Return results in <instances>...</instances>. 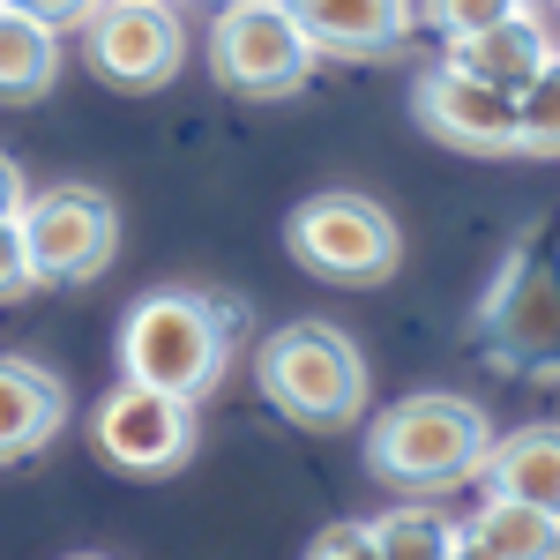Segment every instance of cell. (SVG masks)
Wrapping results in <instances>:
<instances>
[{"instance_id": "cell-1", "label": "cell", "mask_w": 560, "mask_h": 560, "mask_svg": "<svg viewBox=\"0 0 560 560\" xmlns=\"http://www.w3.org/2000/svg\"><path fill=\"white\" fill-rule=\"evenodd\" d=\"M232 329H240V306L232 300H210V292H150L120 322V382L150 388V396H173V404H202L224 382Z\"/></svg>"}, {"instance_id": "cell-2", "label": "cell", "mask_w": 560, "mask_h": 560, "mask_svg": "<svg viewBox=\"0 0 560 560\" xmlns=\"http://www.w3.org/2000/svg\"><path fill=\"white\" fill-rule=\"evenodd\" d=\"M486 448H493V427L471 396L419 388L366 427V471L382 486H404V493H448V486L478 478Z\"/></svg>"}, {"instance_id": "cell-3", "label": "cell", "mask_w": 560, "mask_h": 560, "mask_svg": "<svg viewBox=\"0 0 560 560\" xmlns=\"http://www.w3.org/2000/svg\"><path fill=\"white\" fill-rule=\"evenodd\" d=\"M255 382L292 427L314 433H337L366 411V359L337 322H284L277 337H261Z\"/></svg>"}, {"instance_id": "cell-4", "label": "cell", "mask_w": 560, "mask_h": 560, "mask_svg": "<svg viewBox=\"0 0 560 560\" xmlns=\"http://www.w3.org/2000/svg\"><path fill=\"white\" fill-rule=\"evenodd\" d=\"M478 345L501 374H560V224H538L478 300Z\"/></svg>"}, {"instance_id": "cell-5", "label": "cell", "mask_w": 560, "mask_h": 560, "mask_svg": "<svg viewBox=\"0 0 560 560\" xmlns=\"http://www.w3.org/2000/svg\"><path fill=\"white\" fill-rule=\"evenodd\" d=\"M284 255L300 261L306 277H322V284H388L396 261H404V240H396V217L374 195L329 187V195L292 210Z\"/></svg>"}, {"instance_id": "cell-6", "label": "cell", "mask_w": 560, "mask_h": 560, "mask_svg": "<svg viewBox=\"0 0 560 560\" xmlns=\"http://www.w3.org/2000/svg\"><path fill=\"white\" fill-rule=\"evenodd\" d=\"M15 232H23V255H31V277L38 284H90V277H105L113 255H120V217L83 179L31 195L23 217H15Z\"/></svg>"}, {"instance_id": "cell-7", "label": "cell", "mask_w": 560, "mask_h": 560, "mask_svg": "<svg viewBox=\"0 0 560 560\" xmlns=\"http://www.w3.org/2000/svg\"><path fill=\"white\" fill-rule=\"evenodd\" d=\"M210 68L240 97H292L314 75V45L284 0H224L210 31Z\"/></svg>"}, {"instance_id": "cell-8", "label": "cell", "mask_w": 560, "mask_h": 560, "mask_svg": "<svg viewBox=\"0 0 560 560\" xmlns=\"http://www.w3.org/2000/svg\"><path fill=\"white\" fill-rule=\"evenodd\" d=\"M83 60L97 83L128 90H165L187 60V23H179L173 0H105L83 23Z\"/></svg>"}, {"instance_id": "cell-9", "label": "cell", "mask_w": 560, "mask_h": 560, "mask_svg": "<svg viewBox=\"0 0 560 560\" xmlns=\"http://www.w3.org/2000/svg\"><path fill=\"white\" fill-rule=\"evenodd\" d=\"M90 441L97 456L120 478H173L187 456H195V404H173V396H150V388H113L97 396V419H90Z\"/></svg>"}, {"instance_id": "cell-10", "label": "cell", "mask_w": 560, "mask_h": 560, "mask_svg": "<svg viewBox=\"0 0 560 560\" xmlns=\"http://www.w3.org/2000/svg\"><path fill=\"white\" fill-rule=\"evenodd\" d=\"M419 128L448 150H471V158H516V97L486 90L478 75L441 60L419 75Z\"/></svg>"}, {"instance_id": "cell-11", "label": "cell", "mask_w": 560, "mask_h": 560, "mask_svg": "<svg viewBox=\"0 0 560 560\" xmlns=\"http://www.w3.org/2000/svg\"><path fill=\"white\" fill-rule=\"evenodd\" d=\"M292 23L306 31L314 60H388L396 45L411 38V0H284Z\"/></svg>"}, {"instance_id": "cell-12", "label": "cell", "mask_w": 560, "mask_h": 560, "mask_svg": "<svg viewBox=\"0 0 560 560\" xmlns=\"http://www.w3.org/2000/svg\"><path fill=\"white\" fill-rule=\"evenodd\" d=\"M60 427H68L60 374H45L38 359H23V351H0V464L38 456Z\"/></svg>"}, {"instance_id": "cell-13", "label": "cell", "mask_w": 560, "mask_h": 560, "mask_svg": "<svg viewBox=\"0 0 560 560\" xmlns=\"http://www.w3.org/2000/svg\"><path fill=\"white\" fill-rule=\"evenodd\" d=\"M478 486H486V501H516V509H538L560 523V427L501 433L478 464Z\"/></svg>"}, {"instance_id": "cell-14", "label": "cell", "mask_w": 560, "mask_h": 560, "mask_svg": "<svg viewBox=\"0 0 560 560\" xmlns=\"http://www.w3.org/2000/svg\"><path fill=\"white\" fill-rule=\"evenodd\" d=\"M560 45L553 31L530 15V8H516L509 23H493V31H478V38L448 45V68H464V75H478L486 90H509V97H523V90L538 83V68L553 60Z\"/></svg>"}, {"instance_id": "cell-15", "label": "cell", "mask_w": 560, "mask_h": 560, "mask_svg": "<svg viewBox=\"0 0 560 560\" xmlns=\"http://www.w3.org/2000/svg\"><path fill=\"white\" fill-rule=\"evenodd\" d=\"M60 75V31L0 8V105H31Z\"/></svg>"}, {"instance_id": "cell-16", "label": "cell", "mask_w": 560, "mask_h": 560, "mask_svg": "<svg viewBox=\"0 0 560 560\" xmlns=\"http://www.w3.org/2000/svg\"><path fill=\"white\" fill-rule=\"evenodd\" d=\"M493 560H560V523L516 501H478V516L464 523Z\"/></svg>"}, {"instance_id": "cell-17", "label": "cell", "mask_w": 560, "mask_h": 560, "mask_svg": "<svg viewBox=\"0 0 560 560\" xmlns=\"http://www.w3.org/2000/svg\"><path fill=\"white\" fill-rule=\"evenodd\" d=\"M366 530H374V553L382 560H448V546H456V523L441 509H427V501H404V509L374 516Z\"/></svg>"}, {"instance_id": "cell-18", "label": "cell", "mask_w": 560, "mask_h": 560, "mask_svg": "<svg viewBox=\"0 0 560 560\" xmlns=\"http://www.w3.org/2000/svg\"><path fill=\"white\" fill-rule=\"evenodd\" d=\"M516 150L523 158H560V52L538 68V83L516 97Z\"/></svg>"}, {"instance_id": "cell-19", "label": "cell", "mask_w": 560, "mask_h": 560, "mask_svg": "<svg viewBox=\"0 0 560 560\" xmlns=\"http://www.w3.org/2000/svg\"><path fill=\"white\" fill-rule=\"evenodd\" d=\"M523 0H427V23L441 31L448 45L478 38V31H493V23H509Z\"/></svg>"}, {"instance_id": "cell-20", "label": "cell", "mask_w": 560, "mask_h": 560, "mask_svg": "<svg viewBox=\"0 0 560 560\" xmlns=\"http://www.w3.org/2000/svg\"><path fill=\"white\" fill-rule=\"evenodd\" d=\"M38 292V277H31V255H23V232H15V217L0 224V306L31 300Z\"/></svg>"}, {"instance_id": "cell-21", "label": "cell", "mask_w": 560, "mask_h": 560, "mask_svg": "<svg viewBox=\"0 0 560 560\" xmlns=\"http://www.w3.org/2000/svg\"><path fill=\"white\" fill-rule=\"evenodd\" d=\"M0 8H15V15H31L45 31H83L90 15L105 8V0H0Z\"/></svg>"}, {"instance_id": "cell-22", "label": "cell", "mask_w": 560, "mask_h": 560, "mask_svg": "<svg viewBox=\"0 0 560 560\" xmlns=\"http://www.w3.org/2000/svg\"><path fill=\"white\" fill-rule=\"evenodd\" d=\"M306 560H382V553H374V530H366V523H329V530L306 546Z\"/></svg>"}, {"instance_id": "cell-23", "label": "cell", "mask_w": 560, "mask_h": 560, "mask_svg": "<svg viewBox=\"0 0 560 560\" xmlns=\"http://www.w3.org/2000/svg\"><path fill=\"white\" fill-rule=\"evenodd\" d=\"M23 202H31V187H23V165L0 150V224H8V217H23Z\"/></svg>"}, {"instance_id": "cell-24", "label": "cell", "mask_w": 560, "mask_h": 560, "mask_svg": "<svg viewBox=\"0 0 560 560\" xmlns=\"http://www.w3.org/2000/svg\"><path fill=\"white\" fill-rule=\"evenodd\" d=\"M448 560H493V553H486V546H478L471 530H456V546H448Z\"/></svg>"}, {"instance_id": "cell-25", "label": "cell", "mask_w": 560, "mask_h": 560, "mask_svg": "<svg viewBox=\"0 0 560 560\" xmlns=\"http://www.w3.org/2000/svg\"><path fill=\"white\" fill-rule=\"evenodd\" d=\"M68 560H97V553H68Z\"/></svg>"}, {"instance_id": "cell-26", "label": "cell", "mask_w": 560, "mask_h": 560, "mask_svg": "<svg viewBox=\"0 0 560 560\" xmlns=\"http://www.w3.org/2000/svg\"><path fill=\"white\" fill-rule=\"evenodd\" d=\"M217 8H224V0H217Z\"/></svg>"}, {"instance_id": "cell-27", "label": "cell", "mask_w": 560, "mask_h": 560, "mask_svg": "<svg viewBox=\"0 0 560 560\" xmlns=\"http://www.w3.org/2000/svg\"><path fill=\"white\" fill-rule=\"evenodd\" d=\"M553 8H560V0H553Z\"/></svg>"}]
</instances>
